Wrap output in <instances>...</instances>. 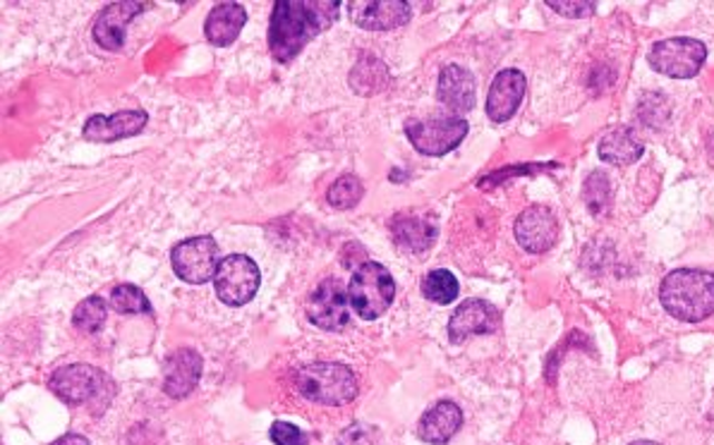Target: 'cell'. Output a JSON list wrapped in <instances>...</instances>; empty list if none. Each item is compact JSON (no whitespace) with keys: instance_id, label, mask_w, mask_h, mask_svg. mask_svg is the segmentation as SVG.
I'll list each match as a JSON object with an SVG mask.
<instances>
[{"instance_id":"cell-23","label":"cell","mask_w":714,"mask_h":445,"mask_svg":"<svg viewBox=\"0 0 714 445\" xmlns=\"http://www.w3.org/2000/svg\"><path fill=\"white\" fill-rule=\"evenodd\" d=\"M422 295L434 305H451L458 297V280L447 268H434L422 278Z\"/></svg>"},{"instance_id":"cell-30","label":"cell","mask_w":714,"mask_h":445,"mask_svg":"<svg viewBox=\"0 0 714 445\" xmlns=\"http://www.w3.org/2000/svg\"><path fill=\"white\" fill-rule=\"evenodd\" d=\"M51 445H89V441L85 436H79V434H66L62 438L53 441Z\"/></svg>"},{"instance_id":"cell-15","label":"cell","mask_w":714,"mask_h":445,"mask_svg":"<svg viewBox=\"0 0 714 445\" xmlns=\"http://www.w3.org/2000/svg\"><path fill=\"white\" fill-rule=\"evenodd\" d=\"M147 120L149 116L145 110H120L116 116H91L85 122L82 137L87 141H104V145H110V141L139 135L147 127Z\"/></svg>"},{"instance_id":"cell-16","label":"cell","mask_w":714,"mask_h":445,"mask_svg":"<svg viewBox=\"0 0 714 445\" xmlns=\"http://www.w3.org/2000/svg\"><path fill=\"white\" fill-rule=\"evenodd\" d=\"M348 8L358 27L372 31H389L410 20V3L405 0H370V3H351Z\"/></svg>"},{"instance_id":"cell-20","label":"cell","mask_w":714,"mask_h":445,"mask_svg":"<svg viewBox=\"0 0 714 445\" xmlns=\"http://www.w3.org/2000/svg\"><path fill=\"white\" fill-rule=\"evenodd\" d=\"M393 240L401 249L422 254L430 249L437 240V222L432 216H415V214H399L391 220Z\"/></svg>"},{"instance_id":"cell-29","label":"cell","mask_w":714,"mask_h":445,"mask_svg":"<svg viewBox=\"0 0 714 445\" xmlns=\"http://www.w3.org/2000/svg\"><path fill=\"white\" fill-rule=\"evenodd\" d=\"M268 436H272V441L276 445H305L307 443V434L300 432V426H295L291 422H274Z\"/></svg>"},{"instance_id":"cell-25","label":"cell","mask_w":714,"mask_h":445,"mask_svg":"<svg viewBox=\"0 0 714 445\" xmlns=\"http://www.w3.org/2000/svg\"><path fill=\"white\" fill-rule=\"evenodd\" d=\"M106 301L99 295H91L85 301H79L75 314H72V324L75 328L85 330V333H97L104 322H106Z\"/></svg>"},{"instance_id":"cell-10","label":"cell","mask_w":714,"mask_h":445,"mask_svg":"<svg viewBox=\"0 0 714 445\" xmlns=\"http://www.w3.org/2000/svg\"><path fill=\"white\" fill-rule=\"evenodd\" d=\"M351 309L348 288H343V283L336 278H326L312 293L307 316L316 328L341 330L351 322Z\"/></svg>"},{"instance_id":"cell-11","label":"cell","mask_w":714,"mask_h":445,"mask_svg":"<svg viewBox=\"0 0 714 445\" xmlns=\"http://www.w3.org/2000/svg\"><path fill=\"white\" fill-rule=\"evenodd\" d=\"M516 240L518 245L530 254L549 251L559 240V220L551 209L542 204H535L530 209L522 211L516 220Z\"/></svg>"},{"instance_id":"cell-26","label":"cell","mask_w":714,"mask_h":445,"mask_svg":"<svg viewBox=\"0 0 714 445\" xmlns=\"http://www.w3.org/2000/svg\"><path fill=\"white\" fill-rule=\"evenodd\" d=\"M364 187L355 178V175H341V178L329 187L326 201L333 206V209H353V206L362 199Z\"/></svg>"},{"instance_id":"cell-24","label":"cell","mask_w":714,"mask_h":445,"mask_svg":"<svg viewBox=\"0 0 714 445\" xmlns=\"http://www.w3.org/2000/svg\"><path fill=\"white\" fill-rule=\"evenodd\" d=\"M110 307L118 314H151V301L147 299V295L130 283L114 288V293H110Z\"/></svg>"},{"instance_id":"cell-5","label":"cell","mask_w":714,"mask_h":445,"mask_svg":"<svg viewBox=\"0 0 714 445\" xmlns=\"http://www.w3.org/2000/svg\"><path fill=\"white\" fill-rule=\"evenodd\" d=\"M51 390L68 405H94L99 403L104 393H114L110 378L91 364H70L51 376ZM106 405V400H101Z\"/></svg>"},{"instance_id":"cell-28","label":"cell","mask_w":714,"mask_h":445,"mask_svg":"<svg viewBox=\"0 0 714 445\" xmlns=\"http://www.w3.org/2000/svg\"><path fill=\"white\" fill-rule=\"evenodd\" d=\"M547 6L554 12L564 14V18H576V20L590 18V14H595L597 10L595 0H547Z\"/></svg>"},{"instance_id":"cell-31","label":"cell","mask_w":714,"mask_h":445,"mask_svg":"<svg viewBox=\"0 0 714 445\" xmlns=\"http://www.w3.org/2000/svg\"><path fill=\"white\" fill-rule=\"evenodd\" d=\"M630 445H657V443H653V441H636V443H630Z\"/></svg>"},{"instance_id":"cell-12","label":"cell","mask_w":714,"mask_h":445,"mask_svg":"<svg viewBox=\"0 0 714 445\" xmlns=\"http://www.w3.org/2000/svg\"><path fill=\"white\" fill-rule=\"evenodd\" d=\"M499 326L501 314L495 305H489L485 299H466L449 319V338L458 345L472 336L495 333Z\"/></svg>"},{"instance_id":"cell-2","label":"cell","mask_w":714,"mask_h":445,"mask_svg":"<svg viewBox=\"0 0 714 445\" xmlns=\"http://www.w3.org/2000/svg\"><path fill=\"white\" fill-rule=\"evenodd\" d=\"M662 307L674 319L701 324L714 314V274L697 268H676L662 280Z\"/></svg>"},{"instance_id":"cell-19","label":"cell","mask_w":714,"mask_h":445,"mask_svg":"<svg viewBox=\"0 0 714 445\" xmlns=\"http://www.w3.org/2000/svg\"><path fill=\"white\" fill-rule=\"evenodd\" d=\"M460 424H463V409L451 400H441L422 415L418 436L430 445H447L458 434Z\"/></svg>"},{"instance_id":"cell-13","label":"cell","mask_w":714,"mask_h":445,"mask_svg":"<svg viewBox=\"0 0 714 445\" xmlns=\"http://www.w3.org/2000/svg\"><path fill=\"white\" fill-rule=\"evenodd\" d=\"M526 75L516 68L501 70L487 93V118L495 122H506L516 116L522 99H526Z\"/></svg>"},{"instance_id":"cell-21","label":"cell","mask_w":714,"mask_h":445,"mask_svg":"<svg viewBox=\"0 0 714 445\" xmlns=\"http://www.w3.org/2000/svg\"><path fill=\"white\" fill-rule=\"evenodd\" d=\"M247 22V10L241 3H218L204 22V34L214 46H231L241 37Z\"/></svg>"},{"instance_id":"cell-14","label":"cell","mask_w":714,"mask_h":445,"mask_svg":"<svg viewBox=\"0 0 714 445\" xmlns=\"http://www.w3.org/2000/svg\"><path fill=\"white\" fill-rule=\"evenodd\" d=\"M202 378V357L193 347H183L170 353L164 364V393L183 400L193 393Z\"/></svg>"},{"instance_id":"cell-4","label":"cell","mask_w":714,"mask_h":445,"mask_svg":"<svg viewBox=\"0 0 714 445\" xmlns=\"http://www.w3.org/2000/svg\"><path fill=\"white\" fill-rule=\"evenodd\" d=\"M348 297H351L353 312L364 322H374L384 316L393 305L395 280L389 268L376 261H364L348 285Z\"/></svg>"},{"instance_id":"cell-6","label":"cell","mask_w":714,"mask_h":445,"mask_svg":"<svg viewBox=\"0 0 714 445\" xmlns=\"http://www.w3.org/2000/svg\"><path fill=\"white\" fill-rule=\"evenodd\" d=\"M170 266L176 276L189 285H204L216 278L218 243L212 235L187 237L170 251Z\"/></svg>"},{"instance_id":"cell-22","label":"cell","mask_w":714,"mask_h":445,"mask_svg":"<svg viewBox=\"0 0 714 445\" xmlns=\"http://www.w3.org/2000/svg\"><path fill=\"white\" fill-rule=\"evenodd\" d=\"M645 147L643 141L633 135L630 127H618V130L609 132L605 139L599 141L597 154L601 161L614 164V166H630L636 164L643 156Z\"/></svg>"},{"instance_id":"cell-17","label":"cell","mask_w":714,"mask_h":445,"mask_svg":"<svg viewBox=\"0 0 714 445\" xmlns=\"http://www.w3.org/2000/svg\"><path fill=\"white\" fill-rule=\"evenodd\" d=\"M147 8V3H110L94 24V39L106 51H120L125 46V29Z\"/></svg>"},{"instance_id":"cell-18","label":"cell","mask_w":714,"mask_h":445,"mask_svg":"<svg viewBox=\"0 0 714 445\" xmlns=\"http://www.w3.org/2000/svg\"><path fill=\"white\" fill-rule=\"evenodd\" d=\"M475 77L470 70L456 66L443 68L439 72V87H437V97L439 101L447 106L449 110H456V113H468V110L475 106Z\"/></svg>"},{"instance_id":"cell-1","label":"cell","mask_w":714,"mask_h":445,"mask_svg":"<svg viewBox=\"0 0 714 445\" xmlns=\"http://www.w3.org/2000/svg\"><path fill=\"white\" fill-rule=\"evenodd\" d=\"M341 0H278L268 24V49L278 62H291L305 46L339 20Z\"/></svg>"},{"instance_id":"cell-7","label":"cell","mask_w":714,"mask_h":445,"mask_svg":"<svg viewBox=\"0 0 714 445\" xmlns=\"http://www.w3.org/2000/svg\"><path fill=\"white\" fill-rule=\"evenodd\" d=\"M405 135L410 145L424 156H447L468 135V120L460 116H437L430 120H408Z\"/></svg>"},{"instance_id":"cell-9","label":"cell","mask_w":714,"mask_h":445,"mask_svg":"<svg viewBox=\"0 0 714 445\" xmlns=\"http://www.w3.org/2000/svg\"><path fill=\"white\" fill-rule=\"evenodd\" d=\"M216 295L228 307H243L247 301L255 299L262 285V274L255 259L245 257V254H231L221 261L216 278Z\"/></svg>"},{"instance_id":"cell-27","label":"cell","mask_w":714,"mask_h":445,"mask_svg":"<svg viewBox=\"0 0 714 445\" xmlns=\"http://www.w3.org/2000/svg\"><path fill=\"white\" fill-rule=\"evenodd\" d=\"M583 195H585L587 209H590L595 216L605 214L607 204H609V178H607V175L605 172H593L590 178H587L585 187H583Z\"/></svg>"},{"instance_id":"cell-8","label":"cell","mask_w":714,"mask_h":445,"mask_svg":"<svg viewBox=\"0 0 714 445\" xmlns=\"http://www.w3.org/2000/svg\"><path fill=\"white\" fill-rule=\"evenodd\" d=\"M647 60L659 75L674 79H691L701 72L703 62L707 60V49L703 41L691 37L664 39L649 49Z\"/></svg>"},{"instance_id":"cell-3","label":"cell","mask_w":714,"mask_h":445,"mask_svg":"<svg viewBox=\"0 0 714 445\" xmlns=\"http://www.w3.org/2000/svg\"><path fill=\"white\" fill-rule=\"evenodd\" d=\"M295 388L300 395H305L307 400L320 405H345L358 395V378L345 367L336 362H314L305 364L293 374Z\"/></svg>"}]
</instances>
